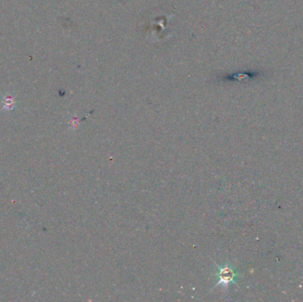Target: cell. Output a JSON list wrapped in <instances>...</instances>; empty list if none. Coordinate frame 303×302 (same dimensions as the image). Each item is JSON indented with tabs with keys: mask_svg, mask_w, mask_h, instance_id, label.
Wrapping results in <instances>:
<instances>
[{
	"mask_svg": "<svg viewBox=\"0 0 303 302\" xmlns=\"http://www.w3.org/2000/svg\"><path fill=\"white\" fill-rule=\"evenodd\" d=\"M217 269H218L217 271L218 282L215 287L222 285L224 287V289H227V287L231 283H234V280L236 278V273L230 265L219 266Z\"/></svg>",
	"mask_w": 303,
	"mask_h": 302,
	"instance_id": "6da1fadb",
	"label": "cell"
}]
</instances>
